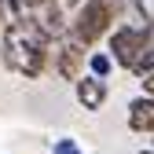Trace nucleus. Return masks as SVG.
<instances>
[{"instance_id":"ddd939ff","label":"nucleus","mask_w":154,"mask_h":154,"mask_svg":"<svg viewBox=\"0 0 154 154\" xmlns=\"http://www.w3.org/2000/svg\"><path fill=\"white\" fill-rule=\"evenodd\" d=\"M140 154H154V150H140Z\"/></svg>"},{"instance_id":"f8f14e48","label":"nucleus","mask_w":154,"mask_h":154,"mask_svg":"<svg viewBox=\"0 0 154 154\" xmlns=\"http://www.w3.org/2000/svg\"><path fill=\"white\" fill-rule=\"evenodd\" d=\"M59 4H63V8H77V4H81V0H59Z\"/></svg>"},{"instance_id":"423d86ee","label":"nucleus","mask_w":154,"mask_h":154,"mask_svg":"<svg viewBox=\"0 0 154 154\" xmlns=\"http://www.w3.org/2000/svg\"><path fill=\"white\" fill-rule=\"evenodd\" d=\"M128 128L132 132H154V95H136L128 103Z\"/></svg>"},{"instance_id":"0eeeda50","label":"nucleus","mask_w":154,"mask_h":154,"mask_svg":"<svg viewBox=\"0 0 154 154\" xmlns=\"http://www.w3.org/2000/svg\"><path fill=\"white\" fill-rule=\"evenodd\" d=\"M85 63H88V70H92L95 77H103V81H106V77H110V70H114V59H110V51H92Z\"/></svg>"},{"instance_id":"1a4fd4ad","label":"nucleus","mask_w":154,"mask_h":154,"mask_svg":"<svg viewBox=\"0 0 154 154\" xmlns=\"http://www.w3.org/2000/svg\"><path fill=\"white\" fill-rule=\"evenodd\" d=\"M132 70H136V73H150V70H154V44H150V48L140 55V63L132 66Z\"/></svg>"},{"instance_id":"9b49d317","label":"nucleus","mask_w":154,"mask_h":154,"mask_svg":"<svg viewBox=\"0 0 154 154\" xmlns=\"http://www.w3.org/2000/svg\"><path fill=\"white\" fill-rule=\"evenodd\" d=\"M8 18H11V15H8V4H4V0H0V26H4Z\"/></svg>"},{"instance_id":"7ed1b4c3","label":"nucleus","mask_w":154,"mask_h":154,"mask_svg":"<svg viewBox=\"0 0 154 154\" xmlns=\"http://www.w3.org/2000/svg\"><path fill=\"white\" fill-rule=\"evenodd\" d=\"M140 55H143V26H118L110 33V59L118 66L132 70Z\"/></svg>"},{"instance_id":"20e7f679","label":"nucleus","mask_w":154,"mask_h":154,"mask_svg":"<svg viewBox=\"0 0 154 154\" xmlns=\"http://www.w3.org/2000/svg\"><path fill=\"white\" fill-rule=\"evenodd\" d=\"M85 59H88V48L73 44L66 33L55 41V70H59L63 81H77V77H81V70H85Z\"/></svg>"},{"instance_id":"f03ea898","label":"nucleus","mask_w":154,"mask_h":154,"mask_svg":"<svg viewBox=\"0 0 154 154\" xmlns=\"http://www.w3.org/2000/svg\"><path fill=\"white\" fill-rule=\"evenodd\" d=\"M114 15H118V4H114V0H81L73 22L66 26V37L73 44H81V48H92L99 37L110 33Z\"/></svg>"},{"instance_id":"9d476101","label":"nucleus","mask_w":154,"mask_h":154,"mask_svg":"<svg viewBox=\"0 0 154 154\" xmlns=\"http://www.w3.org/2000/svg\"><path fill=\"white\" fill-rule=\"evenodd\" d=\"M140 77H143V92L154 95V70H150V73H140Z\"/></svg>"},{"instance_id":"6e6552de","label":"nucleus","mask_w":154,"mask_h":154,"mask_svg":"<svg viewBox=\"0 0 154 154\" xmlns=\"http://www.w3.org/2000/svg\"><path fill=\"white\" fill-rule=\"evenodd\" d=\"M51 150H55V154H85L81 147H77V140H70V136L55 140V143H51Z\"/></svg>"},{"instance_id":"f257e3e1","label":"nucleus","mask_w":154,"mask_h":154,"mask_svg":"<svg viewBox=\"0 0 154 154\" xmlns=\"http://www.w3.org/2000/svg\"><path fill=\"white\" fill-rule=\"evenodd\" d=\"M4 33H0V59H4V66L18 77H41L44 66H48V48L51 41L37 29L29 18H8L4 26H0Z\"/></svg>"},{"instance_id":"39448f33","label":"nucleus","mask_w":154,"mask_h":154,"mask_svg":"<svg viewBox=\"0 0 154 154\" xmlns=\"http://www.w3.org/2000/svg\"><path fill=\"white\" fill-rule=\"evenodd\" d=\"M73 92H77V103L85 110H103V103H106V81L95 73H81L73 81Z\"/></svg>"}]
</instances>
